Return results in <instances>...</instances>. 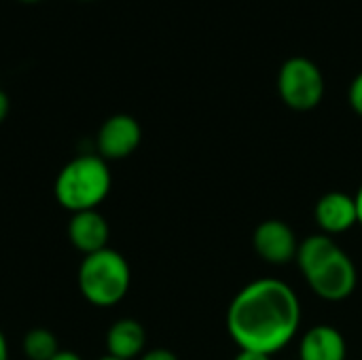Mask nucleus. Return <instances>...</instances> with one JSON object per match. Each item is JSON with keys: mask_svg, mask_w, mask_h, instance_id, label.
Returning a JSON list of instances; mask_svg holds the SVG:
<instances>
[{"mask_svg": "<svg viewBox=\"0 0 362 360\" xmlns=\"http://www.w3.org/2000/svg\"><path fill=\"white\" fill-rule=\"evenodd\" d=\"M76 282L87 303L95 308H112L125 299L132 286V269L119 250L104 248L83 257Z\"/></svg>", "mask_w": 362, "mask_h": 360, "instance_id": "7ed1b4c3", "label": "nucleus"}, {"mask_svg": "<svg viewBox=\"0 0 362 360\" xmlns=\"http://www.w3.org/2000/svg\"><path fill=\"white\" fill-rule=\"evenodd\" d=\"M314 216L320 227V233H327L331 238L346 233L358 225L356 199L344 191H331L318 199Z\"/></svg>", "mask_w": 362, "mask_h": 360, "instance_id": "6e6552de", "label": "nucleus"}, {"mask_svg": "<svg viewBox=\"0 0 362 360\" xmlns=\"http://www.w3.org/2000/svg\"><path fill=\"white\" fill-rule=\"evenodd\" d=\"M348 344L339 329L331 325L312 327L299 342L301 360H346Z\"/></svg>", "mask_w": 362, "mask_h": 360, "instance_id": "9d476101", "label": "nucleus"}, {"mask_svg": "<svg viewBox=\"0 0 362 360\" xmlns=\"http://www.w3.org/2000/svg\"><path fill=\"white\" fill-rule=\"evenodd\" d=\"M252 246H255V252L263 261H267L272 265H286V263L295 261L299 240L288 223L269 219V221H263L255 229Z\"/></svg>", "mask_w": 362, "mask_h": 360, "instance_id": "0eeeda50", "label": "nucleus"}, {"mask_svg": "<svg viewBox=\"0 0 362 360\" xmlns=\"http://www.w3.org/2000/svg\"><path fill=\"white\" fill-rule=\"evenodd\" d=\"M21 2H40V0H21Z\"/></svg>", "mask_w": 362, "mask_h": 360, "instance_id": "4be33fe9", "label": "nucleus"}, {"mask_svg": "<svg viewBox=\"0 0 362 360\" xmlns=\"http://www.w3.org/2000/svg\"><path fill=\"white\" fill-rule=\"evenodd\" d=\"M83 2H91V0H83Z\"/></svg>", "mask_w": 362, "mask_h": 360, "instance_id": "5701e85b", "label": "nucleus"}, {"mask_svg": "<svg viewBox=\"0 0 362 360\" xmlns=\"http://www.w3.org/2000/svg\"><path fill=\"white\" fill-rule=\"evenodd\" d=\"M21 348H23V356L28 360H51L59 352L57 337L49 329H40V327L25 333Z\"/></svg>", "mask_w": 362, "mask_h": 360, "instance_id": "ddd939ff", "label": "nucleus"}, {"mask_svg": "<svg viewBox=\"0 0 362 360\" xmlns=\"http://www.w3.org/2000/svg\"><path fill=\"white\" fill-rule=\"evenodd\" d=\"M51 360H83L76 352H70V350H59L57 354H55V359Z\"/></svg>", "mask_w": 362, "mask_h": 360, "instance_id": "a211bd4d", "label": "nucleus"}, {"mask_svg": "<svg viewBox=\"0 0 362 360\" xmlns=\"http://www.w3.org/2000/svg\"><path fill=\"white\" fill-rule=\"evenodd\" d=\"M8 108H11V104H8V95L0 89V123L6 119V115H8Z\"/></svg>", "mask_w": 362, "mask_h": 360, "instance_id": "f3484780", "label": "nucleus"}, {"mask_svg": "<svg viewBox=\"0 0 362 360\" xmlns=\"http://www.w3.org/2000/svg\"><path fill=\"white\" fill-rule=\"evenodd\" d=\"M303 278L316 297L333 303L348 299L356 291L358 282L356 265L352 257L341 248H337L329 259H325L316 269H312Z\"/></svg>", "mask_w": 362, "mask_h": 360, "instance_id": "39448f33", "label": "nucleus"}, {"mask_svg": "<svg viewBox=\"0 0 362 360\" xmlns=\"http://www.w3.org/2000/svg\"><path fill=\"white\" fill-rule=\"evenodd\" d=\"M68 240L83 257L104 250L110 240L108 221L98 210L74 212L68 223Z\"/></svg>", "mask_w": 362, "mask_h": 360, "instance_id": "1a4fd4ad", "label": "nucleus"}, {"mask_svg": "<svg viewBox=\"0 0 362 360\" xmlns=\"http://www.w3.org/2000/svg\"><path fill=\"white\" fill-rule=\"evenodd\" d=\"M354 199H356V210H358V225L362 227V185L361 189H358V193L354 195Z\"/></svg>", "mask_w": 362, "mask_h": 360, "instance_id": "aec40b11", "label": "nucleus"}, {"mask_svg": "<svg viewBox=\"0 0 362 360\" xmlns=\"http://www.w3.org/2000/svg\"><path fill=\"white\" fill-rule=\"evenodd\" d=\"M299 327L301 301L278 278L246 284L227 308V331L240 350L274 356L295 339Z\"/></svg>", "mask_w": 362, "mask_h": 360, "instance_id": "f257e3e1", "label": "nucleus"}, {"mask_svg": "<svg viewBox=\"0 0 362 360\" xmlns=\"http://www.w3.org/2000/svg\"><path fill=\"white\" fill-rule=\"evenodd\" d=\"M278 93L291 110H314L325 98V74L305 55L288 57L278 70Z\"/></svg>", "mask_w": 362, "mask_h": 360, "instance_id": "20e7f679", "label": "nucleus"}, {"mask_svg": "<svg viewBox=\"0 0 362 360\" xmlns=\"http://www.w3.org/2000/svg\"><path fill=\"white\" fill-rule=\"evenodd\" d=\"M142 142V127L132 115H112L108 117L95 136L98 155L104 161H121L134 155Z\"/></svg>", "mask_w": 362, "mask_h": 360, "instance_id": "423d86ee", "label": "nucleus"}, {"mask_svg": "<svg viewBox=\"0 0 362 360\" xmlns=\"http://www.w3.org/2000/svg\"><path fill=\"white\" fill-rule=\"evenodd\" d=\"M138 360H180L172 350H165V348H155V350H148L144 352Z\"/></svg>", "mask_w": 362, "mask_h": 360, "instance_id": "2eb2a0df", "label": "nucleus"}, {"mask_svg": "<svg viewBox=\"0 0 362 360\" xmlns=\"http://www.w3.org/2000/svg\"><path fill=\"white\" fill-rule=\"evenodd\" d=\"M110 187L112 174L108 161L100 155H78L57 172L53 193L57 204L74 214L98 210V206L108 197Z\"/></svg>", "mask_w": 362, "mask_h": 360, "instance_id": "f03ea898", "label": "nucleus"}, {"mask_svg": "<svg viewBox=\"0 0 362 360\" xmlns=\"http://www.w3.org/2000/svg\"><path fill=\"white\" fill-rule=\"evenodd\" d=\"M348 100H350L352 110L362 117V70L356 74V76H354V81H352V85H350Z\"/></svg>", "mask_w": 362, "mask_h": 360, "instance_id": "4468645a", "label": "nucleus"}, {"mask_svg": "<svg viewBox=\"0 0 362 360\" xmlns=\"http://www.w3.org/2000/svg\"><path fill=\"white\" fill-rule=\"evenodd\" d=\"M98 360H119V359H112V356H108V354H106V356H102V359H98Z\"/></svg>", "mask_w": 362, "mask_h": 360, "instance_id": "412c9836", "label": "nucleus"}, {"mask_svg": "<svg viewBox=\"0 0 362 360\" xmlns=\"http://www.w3.org/2000/svg\"><path fill=\"white\" fill-rule=\"evenodd\" d=\"M337 242L327 236V233H314V236H308L305 240L299 242V248H297V265L301 269L303 276H308L312 269H316L325 259H329L335 250H337Z\"/></svg>", "mask_w": 362, "mask_h": 360, "instance_id": "f8f14e48", "label": "nucleus"}, {"mask_svg": "<svg viewBox=\"0 0 362 360\" xmlns=\"http://www.w3.org/2000/svg\"><path fill=\"white\" fill-rule=\"evenodd\" d=\"M146 348V331L134 318H119L106 333L108 356L119 360H138Z\"/></svg>", "mask_w": 362, "mask_h": 360, "instance_id": "9b49d317", "label": "nucleus"}, {"mask_svg": "<svg viewBox=\"0 0 362 360\" xmlns=\"http://www.w3.org/2000/svg\"><path fill=\"white\" fill-rule=\"evenodd\" d=\"M233 360H272V356L261 354V352H250V350H240Z\"/></svg>", "mask_w": 362, "mask_h": 360, "instance_id": "dca6fc26", "label": "nucleus"}, {"mask_svg": "<svg viewBox=\"0 0 362 360\" xmlns=\"http://www.w3.org/2000/svg\"><path fill=\"white\" fill-rule=\"evenodd\" d=\"M0 360H8V344L2 331H0Z\"/></svg>", "mask_w": 362, "mask_h": 360, "instance_id": "6ab92c4d", "label": "nucleus"}]
</instances>
